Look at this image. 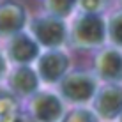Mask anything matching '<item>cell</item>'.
Segmentation results:
<instances>
[{
  "instance_id": "cell-1",
  "label": "cell",
  "mask_w": 122,
  "mask_h": 122,
  "mask_svg": "<svg viewBox=\"0 0 122 122\" xmlns=\"http://www.w3.org/2000/svg\"><path fill=\"white\" fill-rule=\"evenodd\" d=\"M73 34L80 44H99L104 39V25L94 12H89L74 23Z\"/></svg>"
},
{
  "instance_id": "cell-2",
  "label": "cell",
  "mask_w": 122,
  "mask_h": 122,
  "mask_svg": "<svg viewBox=\"0 0 122 122\" xmlns=\"http://www.w3.org/2000/svg\"><path fill=\"white\" fill-rule=\"evenodd\" d=\"M32 32L36 39L44 46H58L66 37V28L55 18H43L32 25Z\"/></svg>"
},
{
  "instance_id": "cell-3",
  "label": "cell",
  "mask_w": 122,
  "mask_h": 122,
  "mask_svg": "<svg viewBox=\"0 0 122 122\" xmlns=\"http://www.w3.org/2000/svg\"><path fill=\"white\" fill-rule=\"evenodd\" d=\"M25 23V11L14 2L0 5V34L18 32Z\"/></svg>"
},
{
  "instance_id": "cell-4",
  "label": "cell",
  "mask_w": 122,
  "mask_h": 122,
  "mask_svg": "<svg viewBox=\"0 0 122 122\" xmlns=\"http://www.w3.org/2000/svg\"><path fill=\"white\" fill-rule=\"evenodd\" d=\"M62 92L73 101H85L94 92V81L83 74H74L62 83Z\"/></svg>"
},
{
  "instance_id": "cell-5",
  "label": "cell",
  "mask_w": 122,
  "mask_h": 122,
  "mask_svg": "<svg viewBox=\"0 0 122 122\" xmlns=\"http://www.w3.org/2000/svg\"><path fill=\"white\" fill-rule=\"evenodd\" d=\"M67 69V57L64 53H46L39 62V71L46 81H55Z\"/></svg>"
},
{
  "instance_id": "cell-6",
  "label": "cell",
  "mask_w": 122,
  "mask_h": 122,
  "mask_svg": "<svg viewBox=\"0 0 122 122\" xmlns=\"http://www.w3.org/2000/svg\"><path fill=\"white\" fill-rule=\"evenodd\" d=\"M97 110L103 117L113 119L122 110V89L119 87H110L99 96L97 101Z\"/></svg>"
},
{
  "instance_id": "cell-7",
  "label": "cell",
  "mask_w": 122,
  "mask_h": 122,
  "mask_svg": "<svg viewBox=\"0 0 122 122\" xmlns=\"http://www.w3.org/2000/svg\"><path fill=\"white\" fill-rule=\"evenodd\" d=\"M37 55V44L28 36H16L11 43V57L16 62H30Z\"/></svg>"
},
{
  "instance_id": "cell-8",
  "label": "cell",
  "mask_w": 122,
  "mask_h": 122,
  "mask_svg": "<svg viewBox=\"0 0 122 122\" xmlns=\"http://www.w3.org/2000/svg\"><path fill=\"white\" fill-rule=\"evenodd\" d=\"M34 112L44 122H53L60 115V103L53 96H39L34 101Z\"/></svg>"
},
{
  "instance_id": "cell-9",
  "label": "cell",
  "mask_w": 122,
  "mask_h": 122,
  "mask_svg": "<svg viewBox=\"0 0 122 122\" xmlns=\"http://www.w3.org/2000/svg\"><path fill=\"white\" fill-rule=\"evenodd\" d=\"M99 71L104 78L120 80L122 78V55L117 51H106L99 58Z\"/></svg>"
},
{
  "instance_id": "cell-10",
  "label": "cell",
  "mask_w": 122,
  "mask_h": 122,
  "mask_svg": "<svg viewBox=\"0 0 122 122\" xmlns=\"http://www.w3.org/2000/svg\"><path fill=\"white\" fill-rule=\"evenodd\" d=\"M12 85H14L16 90L27 94V92H32L37 87V78H36V74H34L32 69L21 67V69H18L14 73V76H12Z\"/></svg>"
},
{
  "instance_id": "cell-11",
  "label": "cell",
  "mask_w": 122,
  "mask_h": 122,
  "mask_svg": "<svg viewBox=\"0 0 122 122\" xmlns=\"http://www.w3.org/2000/svg\"><path fill=\"white\" fill-rule=\"evenodd\" d=\"M74 5V0H46V9L53 16H67Z\"/></svg>"
},
{
  "instance_id": "cell-12",
  "label": "cell",
  "mask_w": 122,
  "mask_h": 122,
  "mask_svg": "<svg viewBox=\"0 0 122 122\" xmlns=\"http://www.w3.org/2000/svg\"><path fill=\"white\" fill-rule=\"evenodd\" d=\"M110 36L117 44H122V14H117L110 21Z\"/></svg>"
},
{
  "instance_id": "cell-13",
  "label": "cell",
  "mask_w": 122,
  "mask_h": 122,
  "mask_svg": "<svg viewBox=\"0 0 122 122\" xmlns=\"http://www.w3.org/2000/svg\"><path fill=\"white\" fill-rule=\"evenodd\" d=\"M104 2L106 0H80V5L89 12H96L104 5Z\"/></svg>"
},
{
  "instance_id": "cell-14",
  "label": "cell",
  "mask_w": 122,
  "mask_h": 122,
  "mask_svg": "<svg viewBox=\"0 0 122 122\" xmlns=\"http://www.w3.org/2000/svg\"><path fill=\"white\" fill-rule=\"evenodd\" d=\"M66 122H96V120L90 117L89 112H74L67 117Z\"/></svg>"
},
{
  "instance_id": "cell-15",
  "label": "cell",
  "mask_w": 122,
  "mask_h": 122,
  "mask_svg": "<svg viewBox=\"0 0 122 122\" xmlns=\"http://www.w3.org/2000/svg\"><path fill=\"white\" fill-rule=\"evenodd\" d=\"M2 71H4V58L0 57V74H2Z\"/></svg>"
}]
</instances>
